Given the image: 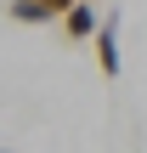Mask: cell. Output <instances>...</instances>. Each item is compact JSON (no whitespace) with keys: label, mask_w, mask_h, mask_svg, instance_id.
Returning a JSON list of instances; mask_svg holds the SVG:
<instances>
[{"label":"cell","mask_w":147,"mask_h":153,"mask_svg":"<svg viewBox=\"0 0 147 153\" xmlns=\"http://www.w3.org/2000/svg\"><path fill=\"white\" fill-rule=\"evenodd\" d=\"M6 17H11V23H57L40 0H6Z\"/></svg>","instance_id":"cell-3"},{"label":"cell","mask_w":147,"mask_h":153,"mask_svg":"<svg viewBox=\"0 0 147 153\" xmlns=\"http://www.w3.org/2000/svg\"><path fill=\"white\" fill-rule=\"evenodd\" d=\"M91 40H96V68H102V79H119V68H125V57H119V11H108Z\"/></svg>","instance_id":"cell-1"},{"label":"cell","mask_w":147,"mask_h":153,"mask_svg":"<svg viewBox=\"0 0 147 153\" xmlns=\"http://www.w3.org/2000/svg\"><path fill=\"white\" fill-rule=\"evenodd\" d=\"M91 6H96V0H91Z\"/></svg>","instance_id":"cell-6"},{"label":"cell","mask_w":147,"mask_h":153,"mask_svg":"<svg viewBox=\"0 0 147 153\" xmlns=\"http://www.w3.org/2000/svg\"><path fill=\"white\" fill-rule=\"evenodd\" d=\"M0 153H11V148H0Z\"/></svg>","instance_id":"cell-5"},{"label":"cell","mask_w":147,"mask_h":153,"mask_svg":"<svg viewBox=\"0 0 147 153\" xmlns=\"http://www.w3.org/2000/svg\"><path fill=\"white\" fill-rule=\"evenodd\" d=\"M40 6H45L51 17H62V11H68V6H79V0H40Z\"/></svg>","instance_id":"cell-4"},{"label":"cell","mask_w":147,"mask_h":153,"mask_svg":"<svg viewBox=\"0 0 147 153\" xmlns=\"http://www.w3.org/2000/svg\"><path fill=\"white\" fill-rule=\"evenodd\" d=\"M57 23H62V34H68V40H91L102 17H96V6H91V0H79V6H68Z\"/></svg>","instance_id":"cell-2"}]
</instances>
